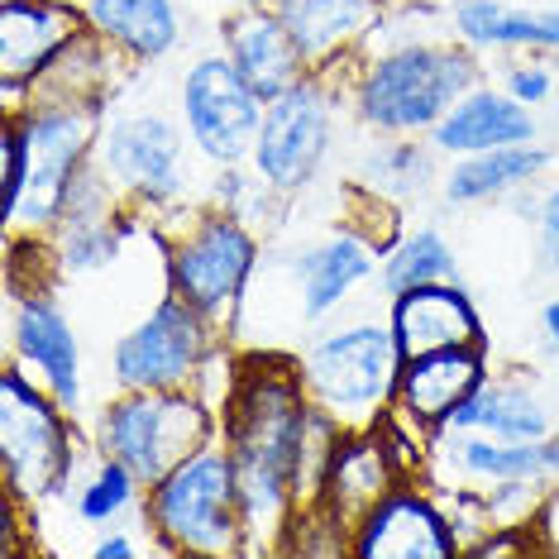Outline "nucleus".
<instances>
[{
  "label": "nucleus",
  "instance_id": "39448f33",
  "mask_svg": "<svg viewBox=\"0 0 559 559\" xmlns=\"http://www.w3.org/2000/svg\"><path fill=\"white\" fill-rule=\"evenodd\" d=\"M144 531L163 555H249L239 474L225 440H211L192 460H182L168 478L144 492Z\"/></svg>",
  "mask_w": 559,
  "mask_h": 559
},
{
  "label": "nucleus",
  "instance_id": "4468645a",
  "mask_svg": "<svg viewBox=\"0 0 559 559\" xmlns=\"http://www.w3.org/2000/svg\"><path fill=\"white\" fill-rule=\"evenodd\" d=\"M383 273V249L359 225H340L287 259V297L297 325H325L364 283Z\"/></svg>",
  "mask_w": 559,
  "mask_h": 559
},
{
  "label": "nucleus",
  "instance_id": "0eeeda50",
  "mask_svg": "<svg viewBox=\"0 0 559 559\" xmlns=\"http://www.w3.org/2000/svg\"><path fill=\"white\" fill-rule=\"evenodd\" d=\"M263 245L239 211L201 206L187 211L177 230H163V277L168 292L206 316L211 325L235 330L259 277Z\"/></svg>",
  "mask_w": 559,
  "mask_h": 559
},
{
  "label": "nucleus",
  "instance_id": "c9c22d12",
  "mask_svg": "<svg viewBox=\"0 0 559 559\" xmlns=\"http://www.w3.org/2000/svg\"><path fill=\"white\" fill-rule=\"evenodd\" d=\"M540 330H545V340H550V345L559 349V297H550L540 307Z\"/></svg>",
  "mask_w": 559,
  "mask_h": 559
},
{
  "label": "nucleus",
  "instance_id": "7ed1b4c3",
  "mask_svg": "<svg viewBox=\"0 0 559 559\" xmlns=\"http://www.w3.org/2000/svg\"><path fill=\"white\" fill-rule=\"evenodd\" d=\"M5 120L20 130L24 148V182L20 197L5 206V235L48 239L82 173L92 168L106 110L82 100H24V110H10Z\"/></svg>",
  "mask_w": 559,
  "mask_h": 559
},
{
  "label": "nucleus",
  "instance_id": "2eb2a0df",
  "mask_svg": "<svg viewBox=\"0 0 559 559\" xmlns=\"http://www.w3.org/2000/svg\"><path fill=\"white\" fill-rule=\"evenodd\" d=\"M86 34V15L72 0H0V86L5 116L29 100V86L53 68V58Z\"/></svg>",
  "mask_w": 559,
  "mask_h": 559
},
{
  "label": "nucleus",
  "instance_id": "4c0bfd02",
  "mask_svg": "<svg viewBox=\"0 0 559 559\" xmlns=\"http://www.w3.org/2000/svg\"><path fill=\"white\" fill-rule=\"evenodd\" d=\"M72 5H82V0H72Z\"/></svg>",
  "mask_w": 559,
  "mask_h": 559
},
{
  "label": "nucleus",
  "instance_id": "e433bc0d",
  "mask_svg": "<svg viewBox=\"0 0 559 559\" xmlns=\"http://www.w3.org/2000/svg\"><path fill=\"white\" fill-rule=\"evenodd\" d=\"M555 68H559V53H555Z\"/></svg>",
  "mask_w": 559,
  "mask_h": 559
},
{
  "label": "nucleus",
  "instance_id": "aec40b11",
  "mask_svg": "<svg viewBox=\"0 0 559 559\" xmlns=\"http://www.w3.org/2000/svg\"><path fill=\"white\" fill-rule=\"evenodd\" d=\"M483 378H488V345L416 354V359L402 364L392 412H397L402 421H412V426H421L436 436V430L474 397Z\"/></svg>",
  "mask_w": 559,
  "mask_h": 559
},
{
  "label": "nucleus",
  "instance_id": "72a5a7b5",
  "mask_svg": "<svg viewBox=\"0 0 559 559\" xmlns=\"http://www.w3.org/2000/svg\"><path fill=\"white\" fill-rule=\"evenodd\" d=\"M531 540H536V555H559V478L545 488L536 516H531Z\"/></svg>",
  "mask_w": 559,
  "mask_h": 559
},
{
  "label": "nucleus",
  "instance_id": "1a4fd4ad",
  "mask_svg": "<svg viewBox=\"0 0 559 559\" xmlns=\"http://www.w3.org/2000/svg\"><path fill=\"white\" fill-rule=\"evenodd\" d=\"M197 144L177 110L134 106L110 110L100 120L96 139V168L120 192V201L139 211H173L187 201V177H192Z\"/></svg>",
  "mask_w": 559,
  "mask_h": 559
},
{
  "label": "nucleus",
  "instance_id": "473e14b6",
  "mask_svg": "<svg viewBox=\"0 0 559 559\" xmlns=\"http://www.w3.org/2000/svg\"><path fill=\"white\" fill-rule=\"evenodd\" d=\"M502 92L521 100V106H545V100L555 96V68H545V62H516V68H507L502 78Z\"/></svg>",
  "mask_w": 559,
  "mask_h": 559
},
{
  "label": "nucleus",
  "instance_id": "ddd939ff",
  "mask_svg": "<svg viewBox=\"0 0 559 559\" xmlns=\"http://www.w3.org/2000/svg\"><path fill=\"white\" fill-rule=\"evenodd\" d=\"M58 283L10 287V359L53 392L72 416L82 412V340L58 301Z\"/></svg>",
  "mask_w": 559,
  "mask_h": 559
},
{
  "label": "nucleus",
  "instance_id": "f257e3e1",
  "mask_svg": "<svg viewBox=\"0 0 559 559\" xmlns=\"http://www.w3.org/2000/svg\"><path fill=\"white\" fill-rule=\"evenodd\" d=\"M340 430L301 388L297 354L253 349L235 364L230 397L221 402V440L239 474L249 555L287 550L297 512L321 498L325 464Z\"/></svg>",
  "mask_w": 559,
  "mask_h": 559
},
{
  "label": "nucleus",
  "instance_id": "c85d7f7f",
  "mask_svg": "<svg viewBox=\"0 0 559 559\" xmlns=\"http://www.w3.org/2000/svg\"><path fill=\"white\" fill-rule=\"evenodd\" d=\"M383 292L397 297L406 287L426 283H464L460 277V249L450 245V235L440 225H412L397 235V245L383 253Z\"/></svg>",
  "mask_w": 559,
  "mask_h": 559
},
{
  "label": "nucleus",
  "instance_id": "cd10ccee",
  "mask_svg": "<svg viewBox=\"0 0 559 559\" xmlns=\"http://www.w3.org/2000/svg\"><path fill=\"white\" fill-rule=\"evenodd\" d=\"M440 430H478V436H498V440H540V436H555V421H550V406L526 383L488 373L474 397Z\"/></svg>",
  "mask_w": 559,
  "mask_h": 559
},
{
  "label": "nucleus",
  "instance_id": "f704fd0d",
  "mask_svg": "<svg viewBox=\"0 0 559 559\" xmlns=\"http://www.w3.org/2000/svg\"><path fill=\"white\" fill-rule=\"evenodd\" d=\"M144 550H148V545H139L130 531H120V526H106V536L92 545L96 559H130V555H144Z\"/></svg>",
  "mask_w": 559,
  "mask_h": 559
},
{
  "label": "nucleus",
  "instance_id": "2f4dec72",
  "mask_svg": "<svg viewBox=\"0 0 559 559\" xmlns=\"http://www.w3.org/2000/svg\"><path fill=\"white\" fill-rule=\"evenodd\" d=\"M531 221H536V269L559 273V182L531 201Z\"/></svg>",
  "mask_w": 559,
  "mask_h": 559
},
{
  "label": "nucleus",
  "instance_id": "6e6552de",
  "mask_svg": "<svg viewBox=\"0 0 559 559\" xmlns=\"http://www.w3.org/2000/svg\"><path fill=\"white\" fill-rule=\"evenodd\" d=\"M211 440H221V412L197 388L120 392V397L96 406L92 421L96 454L120 460L144 488L168 478L177 464L206 450Z\"/></svg>",
  "mask_w": 559,
  "mask_h": 559
},
{
  "label": "nucleus",
  "instance_id": "423d86ee",
  "mask_svg": "<svg viewBox=\"0 0 559 559\" xmlns=\"http://www.w3.org/2000/svg\"><path fill=\"white\" fill-rule=\"evenodd\" d=\"M78 416L29 378L15 359L0 373V478L5 498L20 507H44L62 498L78 478Z\"/></svg>",
  "mask_w": 559,
  "mask_h": 559
},
{
  "label": "nucleus",
  "instance_id": "6ab92c4d",
  "mask_svg": "<svg viewBox=\"0 0 559 559\" xmlns=\"http://www.w3.org/2000/svg\"><path fill=\"white\" fill-rule=\"evenodd\" d=\"M388 325L397 335L402 359L436 354V349L488 345L483 316L464 283H426V287H406L397 297H388Z\"/></svg>",
  "mask_w": 559,
  "mask_h": 559
},
{
  "label": "nucleus",
  "instance_id": "9d476101",
  "mask_svg": "<svg viewBox=\"0 0 559 559\" xmlns=\"http://www.w3.org/2000/svg\"><path fill=\"white\" fill-rule=\"evenodd\" d=\"M349 96V72H307L292 92L263 106V124L253 139L249 173L283 201H297L321 177L335 148L340 100Z\"/></svg>",
  "mask_w": 559,
  "mask_h": 559
},
{
  "label": "nucleus",
  "instance_id": "f03ea898",
  "mask_svg": "<svg viewBox=\"0 0 559 559\" xmlns=\"http://www.w3.org/2000/svg\"><path fill=\"white\" fill-rule=\"evenodd\" d=\"M478 53L460 39H378L349 68L354 120L378 139H421L450 116L464 92H474Z\"/></svg>",
  "mask_w": 559,
  "mask_h": 559
},
{
  "label": "nucleus",
  "instance_id": "20e7f679",
  "mask_svg": "<svg viewBox=\"0 0 559 559\" xmlns=\"http://www.w3.org/2000/svg\"><path fill=\"white\" fill-rule=\"evenodd\" d=\"M402 364L406 359L397 349V335L378 316L316 330L297 354V373L311 406L340 430H373L383 421L397 397Z\"/></svg>",
  "mask_w": 559,
  "mask_h": 559
},
{
  "label": "nucleus",
  "instance_id": "bb28decb",
  "mask_svg": "<svg viewBox=\"0 0 559 559\" xmlns=\"http://www.w3.org/2000/svg\"><path fill=\"white\" fill-rule=\"evenodd\" d=\"M130 68H134L130 58L116 53L100 34L86 29L82 39H72L68 48H62V53L53 58V68L29 86V100H82V106L106 110V106H116V96L124 86V72Z\"/></svg>",
  "mask_w": 559,
  "mask_h": 559
},
{
  "label": "nucleus",
  "instance_id": "a878e982",
  "mask_svg": "<svg viewBox=\"0 0 559 559\" xmlns=\"http://www.w3.org/2000/svg\"><path fill=\"white\" fill-rule=\"evenodd\" d=\"M86 29L100 34L134 68L163 62L182 44V10L177 0H82Z\"/></svg>",
  "mask_w": 559,
  "mask_h": 559
},
{
  "label": "nucleus",
  "instance_id": "f3484780",
  "mask_svg": "<svg viewBox=\"0 0 559 559\" xmlns=\"http://www.w3.org/2000/svg\"><path fill=\"white\" fill-rule=\"evenodd\" d=\"M397 483H402V468L392 460L383 430L378 426L373 430H345L335 444V454H330V464H325L321 498H316L307 512H316L345 540H354V531L364 526V516L373 512Z\"/></svg>",
  "mask_w": 559,
  "mask_h": 559
},
{
  "label": "nucleus",
  "instance_id": "c756f323",
  "mask_svg": "<svg viewBox=\"0 0 559 559\" xmlns=\"http://www.w3.org/2000/svg\"><path fill=\"white\" fill-rule=\"evenodd\" d=\"M436 158L430 139H383L364 154V187H373L378 197H412L436 177Z\"/></svg>",
  "mask_w": 559,
  "mask_h": 559
},
{
  "label": "nucleus",
  "instance_id": "a211bd4d",
  "mask_svg": "<svg viewBox=\"0 0 559 559\" xmlns=\"http://www.w3.org/2000/svg\"><path fill=\"white\" fill-rule=\"evenodd\" d=\"M311 72H349L388 24L383 0H269Z\"/></svg>",
  "mask_w": 559,
  "mask_h": 559
},
{
  "label": "nucleus",
  "instance_id": "b1692460",
  "mask_svg": "<svg viewBox=\"0 0 559 559\" xmlns=\"http://www.w3.org/2000/svg\"><path fill=\"white\" fill-rule=\"evenodd\" d=\"M450 34L474 53H559V10L516 0H454Z\"/></svg>",
  "mask_w": 559,
  "mask_h": 559
},
{
  "label": "nucleus",
  "instance_id": "4be33fe9",
  "mask_svg": "<svg viewBox=\"0 0 559 559\" xmlns=\"http://www.w3.org/2000/svg\"><path fill=\"white\" fill-rule=\"evenodd\" d=\"M440 464L464 483H555L559 478V436L540 440H498L478 430H436Z\"/></svg>",
  "mask_w": 559,
  "mask_h": 559
},
{
  "label": "nucleus",
  "instance_id": "412c9836",
  "mask_svg": "<svg viewBox=\"0 0 559 559\" xmlns=\"http://www.w3.org/2000/svg\"><path fill=\"white\" fill-rule=\"evenodd\" d=\"M221 48L235 58V68L245 72V82L263 100L292 92V86L311 72V62L301 58L292 29L273 15L269 0H253V5H245L239 15L225 20L221 24Z\"/></svg>",
  "mask_w": 559,
  "mask_h": 559
},
{
  "label": "nucleus",
  "instance_id": "393cba45",
  "mask_svg": "<svg viewBox=\"0 0 559 559\" xmlns=\"http://www.w3.org/2000/svg\"><path fill=\"white\" fill-rule=\"evenodd\" d=\"M555 163V154L545 144H502V148H483V154L450 158L440 173V197L450 206H483V201H502L526 192L531 182H540V173Z\"/></svg>",
  "mask_w": 559,
  "mask_h": 559
},
{
  "label": "nucleus",
  "instance_id": "dca6fc26",
  "mask_svg": "<svg viewBox=\"0 0 559 559\" xmlns=\"http://www.w3.org/2000/svg\"><path fill=\"white\" fill-rule=\"evenodd\" d=\"M349 555L359 559H454L464 555L460 536L450 526V512L440 507L436 492L416 488V483H397L364 526L354 531Z\"/></svg>",
  "mask_w": 559,
  "mask_h": 559
},
{
  "label": "nucleus",
  "instance_id": "9b49d317",
  "mask_svg": "<svg viewBox=\"0 0 559 559\" xmlns=\"http://www.w3.org/2000/svg\"><path fill=\"white\" fill-rule=\"evenodd\" d=\"M221 349V325H211L192 301L163 292L154 311H144L110 345V378L120 392H168L197 388L201 368Z\"/></svg>",
  "mask_w": 559,
  "mask_h": 559
},
{
  "label": "nucleus",
  "instance_id": "7c9ffc66",
  "mask_svg": "<svg viewBox=\"0 0 559 559\" xmlns=\"http://www.w3.org/2000/svg\"><path fill=\"white\" fill-rule=\"evenodd\" d=\"M144 483H139L130 468L110 454H96V468L86 474V483L78 488V516L86 526H116L124 512L144 507Z\"/></svg>",
  "mask_w": 559,
  "mask_h": 559
},
{
  "label": "nucleus",
  "instance_id": "5701e85b",
  "mask_svg": "<svg viewBox=\"0 0 559 559\" xmlns=\"http://www.w3.org/2000/svg\"><path fill=\"white\" fill-rule=\"evenodd\" d=\"M426 139L440 158H464V154H483V148H502V144H531V139H540V124H536V110L512 100L502 86L478 82L474 92H464L454 100L450 116Z\"/></svg>",
  "mask_w": 559,
  "mask_h": 559
},
{
  "label": "nucleus",
  "instance_id": "f8f14e48",
  "mask_svg": "<svg viewBox=\"0 0 559 559\" xmlns=\"http://www.w3.org/2000/svg\"><path fill=\"white\" fill-rule=\"evenodd\" d=\"M263 100L235 68L225 48L201 53L182 68L177 82V116H182L187 134H192L201 163L211 168H239L253 154V139L263 124Z\"/></svg>",
  "mask_w": 559,
  "mask_h": 559
}]
</instances>
